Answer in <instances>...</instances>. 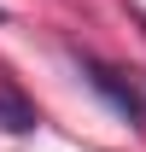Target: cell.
<instances>
[{"instance_id": "obj_2", "label": "cell", "mask_w": 146, "mask_h": 152, "mask_svg": "<svg viewBox=\"0 0 146 152\" xmlns=\"http://www.w3.org/2000/svg\"><path fill=\"white\" fill-rule=\"evenodd\" d=\"M35 123H41V117H35V105H29V99H23L12 82H0V129H6V134H29Z\"/></svg>"}, {"instance_id": "obj_1", "label": "cell", "mask_w": 146, "mask_h": 152, "mask_svg": "<svg viewBox=\"0 0 146 152\" xmlns=\"http://www.w3.org/2000/svg\"><path fill=\"white\" fill-rule=\"evenodd\" d=\"M76 64H82L88 88L105 99L111 111H123L128 123H146V88H140L128 70H117V64H105V58H93V53H76Z\"/></svg>"}, {"instance_id": "obj_3", "label": "cell", "mask_w": 146, "mask_h": 152, "mask_svg": "<svg viewBox=\"0 0 146 152\" xmlns=\"http://www.w3.org/2000/svg\"><path fill=\"white\" fill-rule=\"evenodd\" d=\"M134 23H140V29H146V18H140V12H134Z\"/></svg>"}]
</instances>
